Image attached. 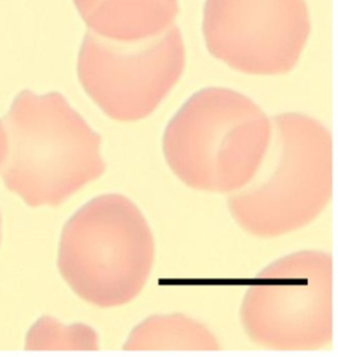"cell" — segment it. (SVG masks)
I'll list each match as a JSON object with an SVG mask.
<instances>
[{"instance_id":"6da1fadb","label":"cell","mask_w":338,"mask_h":357,"mask_svg":"<svg viewBox=\"0 0 338 357\" xmlns=\"http://www.w3.org/2000/svg\"><path fill=\"white\" fill-rule=\"evenodd\" d=\"M102 136L57 91H20L0 119V178L29 207H57L108 165Z\"/></svg>"},{"instance_id":"7a4b0ae2","label":"cell","mask_w":338,"mask_h":357,"mask_svg":"<svg viewBox=\"0 0 338 357\" xmlns=\"http://www.w3.org/2000/svg\"><path fill=\"white\" fill-rule=\"evenodd\" d=\"M272 120L251 98L226 87L189 96L167 123L163 155L196 191L233 194L253 182L271 149Z\"/></svg>"},{"instance_id":"3957f363","label":"cell","mask_w":338,"mask_h":357,"mask_svg":"<svg viewBox=\"0 0 338 357\" xmlns=\"http://www.w3.org/2000/svg\"><path fill=\"white\" fill-rule=\"evenodd\" d=\"M156 243L142 210L123 194L91 198L61 232L57 268L75 296L101 309L127 305L152 272Z\"/></svg>"},{"instance_id":"277c9868","label":"cell","mask_w":338,"mask_h":357,"mask_svg":"<svg viewBox=\"0 0 338 357\" xmlns=\"http://www.w3.org/2000/svg\"><path fill=\"white\" fill-rule=\"evenodd\" d=\"M277 130V160L258 182L230 194L228 208L243 231L274 238L309 226L333 194V139L320 120L283 112Z\"/></svg>"},{"instance_id":"5b68a950","label":"cell","mask_w":338,"mask_h":357,"mask_svg":"<svg viewBox=\"0 0 338 357\" xmlns=\"http://www.w3.org/2000/svg\"><path fill=\"white\" fill-rule=\"evenodd\" d=\"M240 317L254 344L275 351H316L333 340V257L293 252L254 277Z\"/></svg>"},{"instance_id":"8992f818","label":"cell","mask_w":338,"mask_h":357,"mask_svg":"<svg viewBox=\"0 0 338 357\" xmlns=\"http://www.w3.org/2000/svg\"><path fill=\"white\" fill-rule=\"evenodd\" d=\"M185 63L177 25L138 43L110 41L89 31L78 53L77 75L106 116L131 123L156 111L180 81Z\"/></svg>"},{"instance_id":"52a82bcc","label":"cell","mask_w":338,"mask_h":357,"mask_svg":"<svg viewBox=\"0 0 338 357\" xmlns=\"http://www.w3.org/2000/svg\"><path fill=\"white\" fill-rule=\"evenodd\" d=\"M206 48L250 75L292 72L311 33L305 0H206Z\"/></svg>"},{"instance_id":"ba28073f","label":"cell","mask_w":338,"mask_h":357,"mask_svg":"<svg viewBox=\"0 0 338 357\" xmlns=\"http://www.w3.org/2000/svg\"><path fill=\"white\" fill-rule=\"evenodd\" d=\"M84 24L99 37L138 43L175 24L179 0H73Z\"/></svg>"},{"instance_id":"9c48e42d","label":"cell","mask_w":338,"mask_h":357,"mask_svg":"<svg viewBox=\"0 0 338 357\" xmlns=\"http://www.w3.org/2000/svg\"><path fill=\"white\" fill-rule=\"evenodd\" d=\"M124 351H219L221 343L204 323L180 312L145 318L128 335Z\"/></svg>"},{"instance_id":"30bf717a","label":"cell","mask_w":338,"mask_h":357,"mask_svg":"<svg viewBox=\"0 0 338 357\" xmlns=\"http://www.w3.org/2000/svg\"><path fill=\"white\" fill-rule=\"evenodd\" d=\"M25 349H66V351H97L98 333L89 324H62L50 315H44L34 323L25 337Z\"/></svg>"},{"instance_id":"8fae6325","label":"cell","mask_w":338,"mask_h":357,"mask_svg":"<svg viewBox=\"0 0 338 357\" xmlns=\"http://www.w3.org/2000/svg\"><path fill=\"white\" fill-rule=\"evenodd\" d=\"M0 244H1V214H0Z\"/></svg>"}]
</instances>
